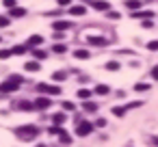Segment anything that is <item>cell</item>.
Returning <instances> with one entry per match:
<instances>
[{
	"label": "cell",
	"instance_id": "cell-21",
	"mask_svg": "<svg viewBox=\"0 0 158 147\" xmlns=\"http://www.w3.org/2000/svg\"><path fill=\"white\" fill-rule=\"evenodd\" d=\"M52 78H54V80H65V78H67V74H65V71H54V74H52Z\"/></svg>",
	"mask_w": 158,
	"mask_h": 147
},
{
	"label": "cell",
	"instance_id": "cell-22",
	"mask_svg": "<svg viewBox=\"0 0 158 147\" xmlns=\"http://www.w3.org/2000/svg\"><path fill=\"white\" fill-rule=\"evenodd\" d=\"M134 89H136V91H147V89H149V84H147V82H136V84H134Z\"/></svg>",
	"mask_w": 158,
	"mask_h": 147
},
{
	"label": "cell",
	"instance_id": "cell-10",
	"mask_svg": "<svg viewBox=\"0 0 158 147\" xmlns=\"http://www.w3.org/2000/svg\"><path fill=\"white\" fill-rule=\"evenodd\" d=\"M26 15V9H22V7H13L11 9V18H24Z\"/></svg>",
	"mask_w": 158,
	"mask_h": 147
},
{
	"label": "cell",
	"instance_id": "cell-36",
	"mask_svg": "<svg viewBox=\"0 0 158 147\" xmlns=\"http://www.w3.org/2000/svg\"><path fill=\"white\" fill-rule=\"evenodd\" d=\"M154 145H156V147H158V136H156V138H154Z\"/></svg>",
	"mask_w": 158,
	"mask_h": 147
},
{
	"label": "cell",
	"instance_id": "cell-24",
	"mask_svg": "<svg viewBox=\"0 0 158 147\" xmlns=\"http://www.w3.org/2000/svg\"><path fill=\"white\" fill-rule=\"evenodd\" d=\"M9 24H11V20H9V18H5V15H0V28H7Z\"/></svg>",
	"mask_w": 158,
	"mask_h": 147
},
{
	"label": "cell",
	"instance_id": "cell-5",
	"mask_svg": "<svg viewBox=\"0 0 158 147\" xmlns=\"http://www.w3.org/2000/svg\"><path fill=\"white\" fill-rule=\"evenodd\" d=\"M50 97H37L35 102H33V108L35 110H46V108H50Z\"/></svg>",
	"mask_w": 158,
	"mask_h": 147
},
{
	"label": "cell",
	"instance_id": "cell-26",
	"mask_svg": "<svg viewBox=\"0 0 158 147\" xmlns=\"http://www.w3.org/2000/svg\"><path fill=\"white\" fill-rule=\"evenodd\" d=\"M106 69H110V71H115V69H119V63H117V61H110V63L106 65Z\"/></svg>",
	"mask_w": 158,
	"mask_h": 147
},
{
	"label": "cell",
	"instance_id": "cell-3",
	"mask_svg": "<svg viewBox=\"0 0 158 147\" xmlns=\"http://www.w3.org/2000/svg\"><path fill=\"white\" fill-rule=\"evenodd\" d=\"M37 91L44 93V95H59V93H61V87H54V84H46V82H41V84H37Z\"/></svg>",
	"mask_w": 158,
	"mask_h": 147
},
{
	"label": "cell",
	"instance_id": "cell-1",
	"mask_svg": "<svg viewBox=\"0 0 158 147\" xmlns=\"http://www.w3.org/2000/svg\"><path fill=\"white\" fill-rule=\"evenodd\" d=\"M15 136L20 141H33L39 136V128L37 125H20V128H15Z\"/></svg>",
	"mask_w": 158,
	"mask_h": 147
},
{
	"label": "cell",
	"instance_id": "cell-32",
	"mask_svg": "<svg viewBox=\"0 0 158 147\" xmlns=\"http://www.w3.org/2000/svg\"><path fill=\"white\" fill-rule=\"evenodd\" d=\"M95 125H98V128H104V125H106V119H98Z\"/></svg>",
	"mask_w": 158,
	"mask_h": 147
},
{
	"label": "cell",
	"instance_id": "cell-23",
	"mask_svg": "<svg viewBox=\"0 0 158 147\" xmlns=\"http://www.w3.org/2000/svg\"><path fill=\"white\" fill-rule=\"evenodd\" d=\"M89 95H91V91H89V89H80V91H78V97H80V100H87Z\"/></svg>",
	"mask_w": 158,
	"mask_h": 147
},
{
	"label": "cell",
	"instance_id": "cell-17",
	"mask_svg": "<svg viewBox=\"0 0 158 147\" xmlns=\"http://www.w3.org/2000/svg\"><path fill=\"white\" fill-rule=\"evenodd\" d=\"M82 108H85L87 112H95V110H98V104H93V102H85Z\"/></svg>",
	"mask_w": 158,
	"mask_h": 147
},
{
	"label": "cell",
	"instance_id": "cell-14",
	"mask_svg": "<svg viewBox=\"0 0 158 147\" xmlns=\"http://www.w3.org/2000/svg\"><path fill=\"white\" fill-rule=\"evenodd\" d=\"M56 134H59L61 143H65V145H69V143H72V138H69V134H67L65 130H61V128H59V132H56Z\"/></svg>",
	"mask_w": 158,
	"mask_h": 147
},
{
	"label": "cell",
	"instance_id": "cell-15",
	"mask_svg": "<svg viewBox=\"0 0 158 147\" xmlns=\"http://www.w3.org/2000/svg\"><path fill=\"white\" fill-rule=\"evenodd\" d=\"M85 11H87V9H85V7H80V5L69 9V13H72V15H85Z\"/></svg>",
	"mask_w": 158,
	"mask_h": 147
},
{
	"label": "cell",
	"instance_id": "cell-27",
	"mask_svg": "<svg viewBox=\"0 0 158 147\" xmlns=\"http://www.w3.org/2000/svg\"><path fill=\"white\" fill-rule=\"evenodd\" d=\"M11 56V50H0V59H2V61H7Z\"/></svg>",
	"mask_w": 158,
	"mask_h": 147
},
{
	"label": "cell",
	"instance_id": "cell-9",
	"mask_svg": "<svg viewBox=\"0 0 158 147\" xmlns=\"http://www.w3.org/2000/svg\"><path fill=\"white\" fill-rule=\"evenodd\" d=\"M126 7L130 11H139L141 9V0H126Z\"/></svg>",
	"mask_w": 158,
	"mask_h": 147
},
{
	"label": "cell",
	"instance_id": "cell-4",
	"mask_svg": "<svg viewBox=\"0 0 158 147\" xmlns=\"http://www.w3.org/2000/svg\"><path fill=\"white\" fill-rule=\"evenodd\" d=\"M93 132V123L91 121H78L76 123V134L78 136H87V134H91Z\"/></svg>",
	"mask_w": 158,
	"mask_h": 147
},
{
	"label": "cell",
	"instance_id": "cell-2",
	"mask_svg": "<svg viewBox=\"0 0 158 147\" xmlns=\"http://www.w3.org/2000/svg\"><path fill=\"white\" fill-rule=\"evenodd\" d=\"M20 84H22V76H9L0 84V93H13V91L20 89Z\"/></svg>",
	"mask_w": 158,
	"mask_h": 147
},
{
	"label": "cell",
	"instance_id": "cell-33",
	"mask_svg": "<svg viewBox=\"0 0 158 147\" xmlns=\"http://www.w3.org/2000/svg\"><path fill=\"white\" fill-rule=\"evenodd\" d=\"M108 18H110V20H117V18H119V13H117V11H110V13H108Z\"/></svg>",
	"mask_w": 158,
	"mask_h": 147
},
{
	"label": "cell",
	"instance_id": "cell-6",
	"mask_svg": "<svg viewBox=\"0 0 158 147\" xmlns=\"http://www.w3.org/2000/svg\"><path fill=\"white\" fill-rule=\"evenodd\" d=\"M89 5H91L93 9H98V11H106V9L110 7L106 0H89Z\"/></svg>",
	"mask_w": 158,
	"mask_h": 147
},
{
	"label": "cell",
	"instance_id": "cell-30",
	"mask_svg": "<svg viewBox=\"0 0 158 147\" xmlns=\"http://www.w3.org/2000/svg\"><path fill=\"white\" fill-rule=\"evenodd\" d=\"M5 7L13 9V7H18V2H15V0H5Z\"/></svg>",
	"mask_w": 158,
	"mask_h": 147
},
{
	"label": "cell",
	"instance_id": "cell-16",
	"mask_svg": "<svg viewBox=\"0 0 158 147\" xmlns=\"http://www.w3.org/2000/svg\"><path fill=\"white\" fill-rule=\"evenodd\" d=\"M74 56H76V59H82V61H87L91 54H89L87 50H76V52H74Z\"/></svg>",
	"mask_w": 158,
	"mask_h": 147
},
{
	"label": "cell",
	"instance_id": "cell-12",
	"mask_svg": "<svg viewBox=\"0 0 158 147\" xmlns=\"http://www.w3.org/2000/svg\"><path fill=\"white\" fill-rule=\"evenodd\" d=\"M24 69H26V71H39V61H28V63L24 65Z\"/></svg>",
	"mask_w": 158,
	"mask_h": 147
},
{
	"label": "cell",
	"instance_id": "cell-29",
	"mask_svg": "<svg viewBox=\"0 0 158 147\" xmlns=\"http://www.w3.org/2000/svg\"><path fill=\"white\" fill-rule=\"evenodd\" d=\"M76 106L72 104V102H63V110H74Z\"/></svg>",
	"mask_w": 158,
	"mask_h": 147
},
{
	"label": "cell",
	"instance_id": "cell-8",
	"mask_svg": "<svg viewBox=\"0 0 158 147\" xmlns=\"http://www.w3.org/2000/svg\"><path fill=\"white\" fill-rule=\"evenodd\" d=\"M52 28H54L56 33H61V31H67V28H72V24H69V22H65V20H61V22H54V24H52Z\"/></svg>",
	"mask_w": 158,
	"mask_h": 147
},
{
	"label": "cell",
	"instance_id": "cell-11",
	"mask_svg": "<svg viewBox=\"0 0 158 147\" xmlns=\"http://www.w3.org/2000/svg\"><path fill=\"white\" fill-rule=\"evenodd\" d=\"M89 43H91V46H106V39H104V37H93V35H91V37H89Z\"/></svg>",
	"mask_w": 158,
	"mask_h": 147
},
{
	"label": "cell",
	"instance_id": "cell-37",
	"mask_svg": "<svg viewBox=\"0 0 158 147\" xmlns=\"http://www.w3.org/2000/svg\"><path fill=\"white\" fill-rule=\"evenodd\" d=\"M35 147H46V145H35Z\"/></svg>",
	"mask_w": 158,
	"mask_h": 147
},
{
	"label": "cell",
	"instance_id": "cell-19",
	"mask_svg": "<svg viewBox=\"0 0 158 147\" xmlns=\"http://www.w3.org/2000/svg\"><path fill=\"white\" fill-rule=\"evenodd\" d=\"M26 48H28V46H15V48L11 50V54H24V52H26Z\"/></svg>",
	"mask_w": 158,
	"mask_h": 147
},
{
	"label": "cell",
	"instance_id": "cell-31",
	"mask_svg": "<svg viewBox=\"0 0 158 147\" xmlns=\"http://www.w3.org/2000/svg\"><path fill=\"white\" fill-rule=\"evenodd\" d=\"M147 50H158V41H149L147 43Z\"/></svg>",
	"mask_w": 158,
	"mask_h": 147
},
{
	"label": "cell",
	"instance_id": "cell-13",
	"mask_svg": "<svg viewBox=\"0 0 158 147\" xmlns=\"http://www.w3.org/2000/svg\"><path fill=\"white\" fill-rule=\"evenodd\" d=\"M52 121H54V125H63V123H65V112H56V115H52Z\"/></svg>",
	"mask_w": 158,
	"mask_h": 147
},
{
	"label": "cell",
	"instance_id": "cell-7",
	"mask_svg": "<svg viewBox=\"0 0 158 147\" xmlns=\"http://www.w3.org/2000/svg\"><path fill=\"white\" fill-rule=\"evenodd\" d=\"M41 41H44L41 35H31L28 41H26V46H28V48H35V46H41Z\"/></svg>",
	"mask_w": 158,
	"mask_h": 147
},
{
	"label": "cell",
	"instance_id": "cell-25",
	"mask_svg": "<svg viewBox=\"0 0 158 147\" xmlns=\"http://www.w3.org/2000/svg\"><path fill=\"white\" fill-rule=\"evenodd\" d=\"M65 50H67V48H65L63 43H56V46L52 48V52H59V54H61V52H65Z\"/></svg>",
	"mask_w": 158,
	"mask_h": 147
},
{
	"label": "cell",
	"instance_id": "cell-34",
	"mask_svg": "<svg viewBox=\"0 0 158 147\" xmlns=\"http://www.w3.org/2000/svg\"><path fill=\"white\" fill-rule=\"evenodd\" d=\"M152 78H154V80H158V67H154V69H152Z\"/></svg>",
	"mask_w": 158,
	"mask_h": 147
},
{
	"label": "cell",
	"instance_id": "cell-28",
	"mask_svg": "<svg viewBox=\"0 0 158 147\" xmlns=\"http://www.w3.org/2000/svg\"><path fill=\"white\" fill-rule=\"evenodd\" d=\"M113 112H115L117 117H121V115L126 112V106H123V108H121V106H117V108H113Z\"/></svg>",
	"mask_w": 158,
	"mask_h": 147
},
{
	"label": "cell",
	"instance_id": "cell-20",
	"mask_svg": "<svg viewBox=\"0 0 158 147\" xmlns=\"http://www.w3.org/2000/svg\"><path fill=\"white\" fill-rule=\"evenodd\" d=\"M33 56H35L37 61H44V59H46V52H44V50H33Z\"/></svg>",
	"mask_w": 158,
	"mask_h": 147
},
{
	"label": "cell",
	"instance_id": "cell-35",
	"mask_svg": "<svg viewBox=\"0 0 158 147\" xmlns=\"http://www.w3.org/2000/svg\"><path fill=\"white\" fill-rule=\"evenodd\" d=\"M56 2H59V5H61V7H67V5H69V2H72V0H56Z\"/></svg>",
	"mask_w": 158,
	"mask_h": 147
},
{
	"label": "cell",
	"instance_id": "cell-18",
	"mask_svg": "<svg viewBox=\"0 0 158 147\" xmlns=\"http://www.w3.org/2000/svg\"><path fill=\"white\" fill-rule=\"evenodd\" d=\"M95 93H98V95H106V93H108V87H106V84H98V87H95Z\"/></svg>",
	"mask_w": 158,
	"mask_h": 147
}]
</instances>
